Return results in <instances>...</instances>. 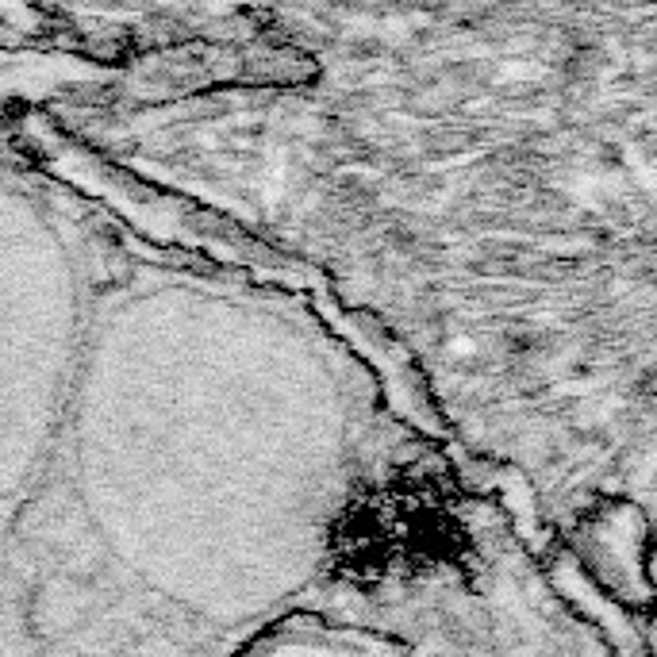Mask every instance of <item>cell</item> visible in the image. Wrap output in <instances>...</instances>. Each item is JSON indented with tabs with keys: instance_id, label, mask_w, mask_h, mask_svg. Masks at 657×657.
Masks as SVG:
<instances>
[{
	"instance_id": "1",
	"label": "cell",
	"mask_w": 657,
	"mask_h": 657,
	"mask_svg": "<svg viewBox=\"0 0 657 657\" xmlns=\"http://www.w3.org/2000/svg\"><path fill=\"white\" fill-rule=\"evenodd\" d=\"M243 77L250 85H266V89H296V85H312L319 77V66L312 54L292 47H277L266 54H254L243 66Z\"/></svg>"
}]
</instances>
